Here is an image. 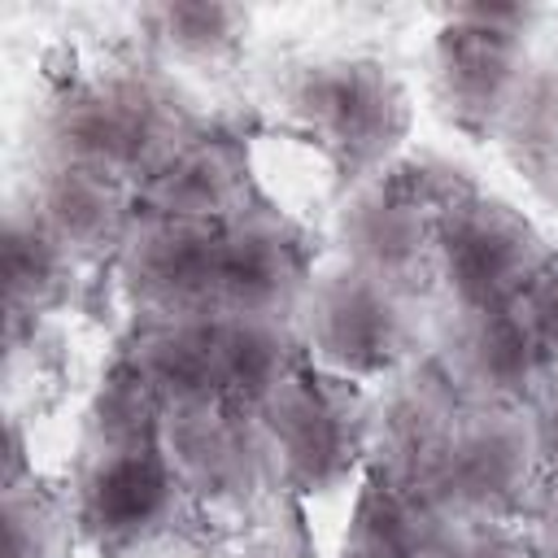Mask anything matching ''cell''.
I'll list each match as a JSON object with an SVG mask.
<instances>
[{"label": "cell", "instance_id": "cell-24", "mask_svg": "<svg viewBox=\"0 0 558 558\" xmlns=\"http://www.w3.org/2000/svg\"><path fill=\"white\" fill-rule=\"evenodd\" d=\"M445 558H536V549L506 523H453Z\"/></svg>", "mask_w": 558, "mask_h": 558}, {"label": "cell", "instance_id": "cell-2", "mask_svg": "<svg viewBox=\"0 0 558 558\" xmlns=\"http://www.w3.org/2000/svg\"><path fill=\"white\" fill-rule=\"evenodd\" d=\"M275 113L305 140L336 179V201L388 170L410 140L414 105L401 74L366 52H327L288 65Z\"/></svg>", "mask_w": 558, "mask_h": 558}, {"label": "cell", "instance_id": "cell-14", "mask_svg": "<svg viewBox=\"0 0 558 558\" xmlns=\"http://www.w3.org/2000/svg\"><path fill=\"white\" fill-rule=\"evenodd\" d=\"M140 209L183 222L222 227L248 205H257V179L248 148L227 131L196 126L183 144H174L140 183Z\"/></svg>", "mask_w": 558, "mask_h": 558}, {"label": "cell", "instance_id": "cell-9", "mask_svg": "<svg viewBox=\"0 0 558 558\" xmlns=\"http://www.w3.org/2000/svg\"><path fill=\"white\" fill-rule=\"evenodd\" d=\"M248 414L257 418L275 484L292 493H331L366 458V410L353 401L344 379L323 375L314 362Z\"/></svg>", "mask_w": 558, "mask_h": 558}, {"label": "cell", "instance_id": "cell-21", "mask_svg": "<svg viewBox=\"0 0 558 558\" xmlns=\"http://www.w3.org/2000/svg\"><path fill=\"white\" fill-rule=\"evenodd\" d=\"M218 353L227 401L240 410H257L283 379H292L310 362L296 323L257 314H218Z\"/></svg>", "mask_w": 558, "mask_h": 558}, {"label": "cell", "instance_id": "cell-10", "mask_svg": "<svg viewBox=\"0 0 558 558\" xmlns=\"http://www.w3.org/2000/svg\"><path fill=\"white\" fill-rule=\"evenodd\" d=\"M314 275L310 235L292 214L257 201L218 227V314L296 323Z\"/></svg>", "mask_w": 558, "mask_h": 558}, {"label": "cell", "instance_id": "cell-3", "mask_svg": "<svg viewBox=\"0 0 558 558\" xmlns=\"http://www.w3.org/2000/svg\"><path fill=\"white\" fill-rule=\"evenodd\" d=\"M192 131V113L157 65H105L52 92L44 161H74L140 183Z\"/></svg>", "mask_w": 558, "mask_h": 558}, {"label": "cell", "instance_id": "cell-12", "mask_svg": "<svg viewBox=\"0 0 558 558\" xmlns=\"http://www.w3.org/2000/svg\"><path fill=\"white\" fill-rule=\"evenodd\" d=\"M113 266L140 318L218 314V227L209 222L140 209Z\"/></svg>", "mask_w": 558, "mask_h": 558}, {"label": "cell", "instance_id": "cell-17", "mask_svg": "<svg viewBox=\"0 0 558 558\" xmlns=\"http://www.w3.org/2000/svg\"><path fill=\"white\" fill-rule=\"evenodd\" d=\"M83 262L31 214L26 201L9 205L4 218V314H9V344L22 331H35L48 314H57L78 288Z\"/></svg>", "mask_w": 558, "mask_h": 558}, {"label": "cell", "instance_id": "cell-15", "mask_svg": "<svg viewBox=\"0 0 558 558\" xmlns=\"http://www.w3.org/2000/svg\"><path fill=\"white\" fill-rule=\"evenodd\" d=\"M26 205L83 266L118 257L126 231L140 218L135 183L74 161H44L26 192Z\"/></svg>", "mask_w": 558, "mask_h": 558}, {"label": "cell", "instance_id": "cell-5", "mask_svg": "<svg viewBox=\"0 0 558 558\" xmlns=\"http://www.w3.org/2000/svg\"><path fill=\"white\" fill-rule=\"evenodd\" d=\"M541 475L532 410L458 405L418 475V493L449 523H506L527 510Z\"/></svg>", "mask_w": 558, "mask_h": 558}, {"label": "cell", "instance_id": "cell-8", "mask_svg": "<svg viewBox=\"0 0 558 558\" xmlns=\"http://www.w3.org/2000/svg\"><path fill=\"white\" fill-rule=\"evenodd\" d=\"M558 248L510 201L471 179L445 201L436 218V288L449 310H501L545 270Z\"/></svg>", "mask_w": 558, "mask_h": 558}, {"label": "cell", "instance_id": "cell-18", "mask_svg": "<svg viewBox=\"0 0 558 558\" xmlns=\"http://www.w3.org/2000/svg\"><path fill=\"white\" fill-rule=\"evenodd\" d=\"M253 13L227 0H153L135 9V39L157 70H227L248 39Z\"/></svg>", "mask_w": 558, "mask_h": 558}, {"label": "cell", "instance_id": "cell-22", "mask_svg": "<svg viewBox=\"0 0 558 558\" xmlns=\"http://www.w3.org/2000/svg\"><path fill=\"white\" fill-rule=\"evenodd\" d=\"M70 510L35 484V475H22V458L13 445L9 480H4V558H57L65 541Z\"/></svg>", "mask_w": 558, "mask_h": 558}, {"label": "cell", "instance_id": "cell-13", "mask_svg": "<svg viewBox=\"0 0 558 558\" xmlns=\"http://www.w3.org/2000/svg\"><path fill=\"white\" fill-rule=\"evenodd\" d=\"M161 440L183 497L205 506H248L275 484L257 418L231 401L161 410Z\"/></svg>", "mask_w": 558, "mask_h": 558}, {"label": "cell", "instance_id": "cell-25", "mask_svg": "<svg viewBox=\"0 0 558 558\" xmlns=\"http://www.w3.org/2000/svg\"><path fill=\"white\" fill-rule=\"evenodd\" d=\"M532 514V549L536 558H558V471H545L527 510Z\"/></svg>", "mask_w": 558, "mask_h": 558}, {"label": "cell", "instance_id": "cell-4", "mask_svg": "<svg viewBox=\"0 0 558 558\" xmlns=\"http://www.w3.org/2000/svg\"><path fill=\"white\" fill-rule=\"evenodd\" d=\"M466 174L432 153H401L331 209L336 262L410 296L436 288V218Z\"/></svg>", "mask_w": 558, "mask_h": 558}, {"label": "cell", "instance_id": "cell-16", "mask_svg": "<svg viewBox=\"0 0 558 558\" xmlns=\"http://www.w3.org/2000/svg\"><path fill=\"white\" fill-rule=\"evenodd\" d=\"M122 366L144 384V392L161 410L227 401L222 353H218V314L140 318L122 349Z\"/></svg>", "mask_w": 558, "mask_h": 558}, {"label": "cell", "instance_id": "cell-1", "mask_svg": "<svg viewBox=\"0 0 558 558\" xmlns=\"http://www.w3.org/2000/svg\"><path fill=\"white\" fill-rule=\"evenodd\" d=\"M179 501L183 484L161 440V405L118 362L96 397L74 462V532L100 558H126L170 527Z\"/></svg>", "mask_w": 558, "mask_h": 558}, {"label": "cell", "instance_id": "cell-20", "mask_svg": "<svg viewBox=\"0 0 558 558\" xmlns=\"http://www.w3.org/2000/svg\"><path fill=\"white\" fill-rule=\"evenodd\" d=\"M527 192L558 214V61H532L493 140Z\"/></svg>", "mask_w": 558, "mask_h": 558}, {"label": "cell", "instance_id": "cell-19", "mask_svg": "<svg viewBox=\"0 0 558 558\" xmlns=\"http://www.w3.org/2000/svg\"><path fill=\"white\" fill-rule=\"evenodd\" d=\"M453 523L418 493L366 466L344 532V558H445Z\"/></svg>", "mask_w": 558, "mask_h": 558}, {"label": "cell", "instance_id": "cell-7", "mask_svg": "<svg viewBox=\"0 0 558 558\" xmlns=\"http://www.w3.org/2000/svg\"><path fill=\"white\" fill-rule=\"evenodd\" d=\"M414 305L418 296L336 262L314 275L296 310V336L305 357L331 379H392L418 340Z\"/></svg>", "mask_w": 558, "mask_h": 558}, {"label": "cell", "instance_id": "cell-26", "mask_svg": "<svg viewBox=\"0 0 558 558\" xmlns=\"http://www.w3.org/2000/svg\"><path fill=\"white\" fill-rule=\"evenodd\" d=\"M532 423H536V445H541L545 471H558V375L549 379V388L532 405Z\"/></svg>", "mask_w": 558, "mask_h": 558}, {"label": "cell", "instance_id": "cell-23", "mask_svg": "<svg viewBox=\"0 0 558 558\" xmlns=\"http://www.w3.org/2000/svg\"><path fill=\"white\" fill-rule=\"evenodd\" d=\"M519 318L527 323L541 357L549 362V371L558 375V253L545 262V270L523 288V296L514 301Z\"/></svg>", "mask_w": 558, "mask_h": 558}, {"label": "cell", "instance_id": "cell-6", "mask_svg": "<svg viewBox=\"0 0 558 558\" xmlns=\"http://www.w3.org/2000/svg\"><path fill=\"white\" fill-rule=\"evenodd\" d=\"M541 9L532 4H453L432 31V100L466 140L488 144L506 105L532 70Z\"/></svg>", "mask_w": 558, "mask_h": 558}, {"label": "cell", "instance_id": "cell-11", "mask_svg": "<svg viewBox=\"0 0 558 558\" xmlns=\"http://www.w3.org/2000/svg\"><path fill=\"white\" fill-rule=\"evenodd\" d=\"M436 375L462 405L506 410H532L554 379L514 305L449 310V323L436 344Z\"/></svg>", "mask_w": 558, "mask_h": 558}]
</instances>
